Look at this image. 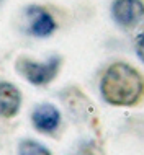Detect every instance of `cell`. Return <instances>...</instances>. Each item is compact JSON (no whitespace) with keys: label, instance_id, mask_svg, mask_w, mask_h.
I'll list each match as a JSON object with an SVG mask.
<instances>
[{"label":"cell","instance_id":"5b68a950","mask_svg":"<svg viewBox=\"0 0 144 155\" xmlns=\"http://www.w3.org/2000/svg\"><path fill=\"white\" fill-rule=\"evenodd\" d=\"M62 124V114L53 103H39L31 111V126L39 134L54 136Z\"/></svg>","mask_w":144,"mask_h":155},{"label":"cell","instance_id":"52a82bcc","mask_svg":"<svg viewBox=\"0 0 144 155\" xmlns=\"http://www.w3.org/2000/svg\"><path fill=\"white\" fill-rule=\"evenodd\" d=\"M18 155H53V152L35 139H23L18 144Z\"/></svg>","mask_w":144,"mask_h":155},{"label":"cell","instance_id":"8992f818","mask_svg":"<svg viewBox=\"0 0 144 155\" xmlns=\"http://www.w3.org/2000/svg\"><path fill=\"white\" fill-rule=\"evenodd\" d=\"M23 103L22 91L16 85L0 80V116L5 119L15 118Z\"/></svg>","mask_w":144,"mask_h":155},{"label":"cell","instance_id":"ba28073f","mask_svg":"<svg viewBox=\"0 0 144 155\" xmlns=\"http://www.w3.org/2000/svg\"><path fill=\"white\" fill-rule=\"evenodd\" d=\"M134 51H136L138 59L144 64V33L136 39V44H134Z\"/></svg>","mask_w":144,"mask_h":155},{"label":"cell","instance_id":"6da1fadb","mask_svg":"<svg viewBox=\"0 0 144 155\" xmlns=\"http://www.w3.org/2000/svg\"><path fill=\"white\" fill-rule=\"evenodd\" d=\"M98 90L101 100L110 106H139L144 103V75L129 62H111L101 74Z\"/></svg>","mask_w":144,"mask_h":155},{"label":"cell","instance_id":"7a4b0ae2","mask_svg":"<svg viewBox=\"0 0 144 155\" xmlns=\"http://www.w3.org/2000/svg\"><path fill=\"white\" fill-rule=\"evenodd\" d=\"M62 56L53 54L44 61H35L31 57L22 56L16 61V70L28 83L35 87H46L56 80L62 67Z\"/></svg>","mask_w":144,"mask_h":155},{"label":"cell","instance_id":"9c48e42d","mask_svg":"<svg viewBox=\"0 0 144 155\" xmlns=\"http://www.w3.org/2000/svg\"><path fill=\"white\" fill-rule=\"evenodd\" d=\"M3 3H5V0H0V8L3 7Z\"/></svg>","mask_w":144,"mask_h":155},{"label":"cell","instance_id":"3957f363","mask_svg":"<svg viewBox=\"0 0 144 155\" xmlns=\"http://www.w3.org/2000/svg\"><path fill=\"white\" fill-rule=\"evenodd\" d=\"M26 16V33L33 38H44L53 36L57 30V21L54 15L43 5H28L25 8Z\"/></svg>","mask_w":144,"mask_h":155},{"label":"cell","instance_id":"277c9868","mask_svg":"<svg viewBox=\"0 0 144 155\" xmlns=\"http://www.w3.org/2000/svg\"><path fill=\"white\" fill-rule=\"evenodd\" d=\"M110 15L123 30H133L144 20V0H113Z\"/></svg>","mask_w":144,"mask_h":155}]
</instances>
